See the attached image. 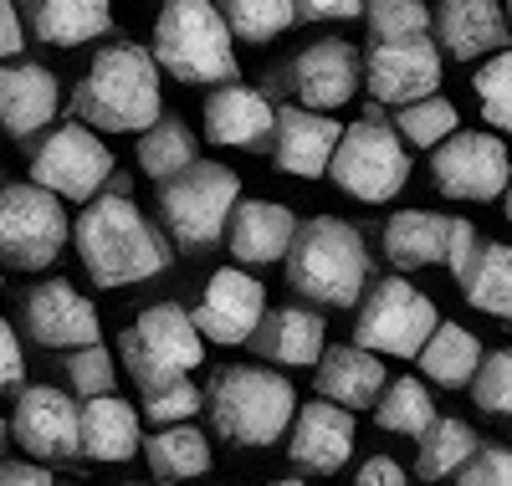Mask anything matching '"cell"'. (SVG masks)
Returning <instances> with one entry per match:
<instances>
[{
	"label": "cell",
	"instance_id": "obj_1",
	"mask_svg": "<svg viewBox=\"0 0 512 486\" xmlns=\"http://www.w3.org/2000/svg\"><path fill=\"white\" fill-rule=\"evenodd\" d=\"M77 123L93 134H149L164 118V87H159V62L139 41H108L93 57L88 77L77 82Z\"/></svg>",
	"mask_w": 512,
	"mask_h": 486
},
{
	"label": "cell",
	"instance_id": "obj_2",
	"mask_svg": "<svg viewBox=\"0 0 512 486\" xmlns=\"http://www.w3.org/2000/svg\"><path fill=\"white\" fill-rule=\"evenodd\" d=\"M72 246L98 287H134L169 267V241L123 195H103L82 205L72 226Z\"/></svg>",
	"mask_w": 512,
	"mask_h": 486
},
{
	"label": "cell",
	"instance_id": "obj_3",
	"mask_svg": "<svg viewBox=\"0 0 512 486\" xmlns=\"http://www.w3.org/2000/svg\"><path fill=\"white\" fill-rule=\"evenodd\" d=\"M205 410L226 440L236 446H272L297 420V389L287 374L262 364H226L205 389Z\"/></svg>",
	"mask_w": 512,
	"mask_h": 486
},
{
	"label": "cell",
	"instance_id": "obj_4",
	"mask_svg": "<svg viewBox=\"0 0 512 486\" xmlns=\"http://www.w3.org/2000/svg\"><path fill=\"white\" fill-rule=\"evenodd\" d=\"M287 282L318 307H354L369 282V251L359 226L338 215H313L297 226L287 251Z\"/></svg>",
	"mask_w": 512,
	"mask_h": 486
},
{
	"label": "cell",
	"instance_id": "obj_5",
	"mask_svg": "<svg viewBox=\"0 0 512 486\" xmlns=\"http://www.w3.org/2000/svg\"><path fill=\"white\" fill-rule=\"evenodd\" d=\"M154 62L180 82H236V31L216 0H164L154 21Z\"/></svg>",
	"mask_w": 512,
	"mask_h": 486
},
{
	"label": "cell",
	"instance_id": "obj_6",
	"mask_svg": "<svg viewBox=\"0 0 512 486\" xmlns=\"http://www.w3.org/2000/svg\"><path fill=\"white\" fill-rule=\"evenodd\" d=\"M236 205H241V174L231 164H216V159H200L180 180L159 185V215L185 251L216 246L231 226Z\"/></svg>",
	"mask_w": 512,
	"mask_h": 486
},
{
	"label": "cell",
	"instance_id": "obj_7",
	"mask_svg": "<svg viewBox=\"0 0 512 486\" xmlns=\"http://www.w3.org/2000/svg\"><path fill=\"white\" fill-rule=\"evenodd\" d=\"M123 364L139 379V389L190 379V369L205 364V333L195 328V313H185L180 302L144 307L134 328L123 333Z\"/></svg>",
	"mask_w": 512,
	"mask_h": 486
},
{
	"label": "cell",
	"instance_id": "obj_8",
	"mask_svg": "<svg viewBox=\"0 0 512 486\" xmlns=\"http://www.w3.org/2000/svg\"><path fill=\"white\" fill-rule=\"evenodd\" d=\"M328 180L344 195L364 200V205L395 200L410 180V149L400 139V128H390L379 118V108H369V118L344 128V144H338V154H333Z\"/></svg>",
	"mask_w": 512,
	"mask_h": 486
},
{
	"label": "cell",
	"instance_id": "obj_9",
	"mask_svg": "<svg viewBox=\"0 0 512 486\" xmlns=\"http://www.w3.org/2000/svg\"><path fill=\"white\" fill-rule=\"evenodd\" d=\"M436 328H441V313L431 297L405 277H384L369 287L359 307L354 343L379 353V359H420V348L431 343Z\"/></svg>",
	"mask_w": 512,
	"mask_h": 486
},
{
	"label": "cell",
	"instance_id": "obj_10",
	"mask_svg": "<svg viewBox=\"0 0 512 486\" xmlns=\"http://www.w3.org/2000/svg\"><path fill=\"white\" fill-rule=\"evenodd\" d=\"M72 220L62 200L41 185H6L0 190V267L41 272L62 256Z\"/></svg>",
	"mask_w": 512,
	"mask_h": 486
},
{
	"label": "cell",
	"instance_id": "obj_11",
	"mask_svg": "<svg viewBox=\"0 0 512 486\" xmlns=\"http://www.w3.org/2000/svg\"><path fill=\"white\" fill-rule=\"evenodd\" d=\"M108 174H113V154L88 123L52 128L31 154V185L52 190L57 200H98Z\"/></svg>",
	"mask_w": 512,
	"mask_h": 486
},
{
	"label": "cell",
	"instance_id": "obj_12",
	"mask_svg": "<svg viewBox=\"0 0 512 486\" xmlns=\"http://www.w3.org/2000/svg\"><path fill=\"white\" fill-rule=\"evenodd\" d=\"M431 180L446 200H502L512 185V159L497 134H456L431 154Z\"/></svg>",
	"mask_w": 512,
	"mask_h": 486
},
{
	"label": "cell",
	"instance_id": "obj_13",
	"mask_svg": "<svg viewBox=\"0 0 512 486\" xmlns=\"http://www.w3.org/2000/svg\"><path fill=\"white\" fill-rule=\"evenodd\" d=\"M364 82L374 103H425L436 98L441 87V47L431 36H410V41H374L369 57H364Z\"/></svg>",
	"mask_w": 512,
	"mask_h": 486
},
{
	"label": "cell",
	"instance_id": "obj_14",
	"mask_svg": "<svg viewBox=\"0 0 512 486\" xmlns=\"http://www.w3.org/2000/svg\"><path fill=\"white\" fill-rule=\"evenodd\" d=\"M272 313L267 307V287L256 282L251 272L241 267H221L216 277L205 282L200 302H195V328L205 333V343H251L256 328H262V318Z\"/></svg>",
	"mask_w": 512,
	"mask_h": 486
},
{
	"label": "cell",
	"instance_id": "obj_15",
	"mask_svg": "<svg viewBox=\"0 0 512 486\" xmlns=\"http://www.w3.org/2000/svg\"><path fill=\"white\" fill-rule=\"evenodd\" d=\"M287 82L297 93V108H313V113H328V108H344L359 82H364V57L354 41L344 36H323L313 47H303L287 67Z\"/></svg>",
	"mask_w": 512,
	"mask_h": 486
},
{
	"label": "cell",
	"instance_id": "obj_16",
	"mask_svg": "<svg viewBox=\"0 0 512 486\" xmlns=\"http://www.w3.org/2000/svg\"><path fill=\"white\" fill-rule=\"evenodd\" d=\"M11 435L36 461H67L82 451V410L72 405V394H62L52 384H31L16 394Z\"/></svg>",
	"mask_w": 512,
	"mask_h": 486
},
{
	"label": "cell",
	"instance_id": "obj_17",
	"mask_svg": "<svg viewBox=\"0 0 512 486\" xmlns=\"http://www.w3.org/2000/svg\"><path fill=\"white\" fill-rule=\"evenodd\" d=\"M26 333L41 348H93L103 343V323H98V307L82 297L72 282H36L26 297Z\"/></svg>",
	"mask_w": 512,
	"mask_h": 486
},
{
	"label": "cell",
	"instance_id": "obj_18",
	"mask_svg": "<svg viewBox=\"0 0 512 486\" xmlns=\"http://www.w3.org/2000/svg\"><path fill=\"white\" fill-rule=\"evenodd\" d=\"M287 456H292V466H303L313 476L344 471L354 456V410L333 405V400L297 405V420L287 430Z\"/></svg>",
	"mask_w": 512,
	"mask_h": 486
},
{
	"label": "cell",
	"instance_id": "obj_19",
	"mask_svg": "<svg viewBox=\"0 0 512 486\" xmlns=\"http://www.w3.org/2000/svg\"><path fill=\"white\" fill-rule=\"evenodd\" d=\"M277 134V108L267 93H256L246 82H226L205 98V139L221 149H262Z\"/></svg>",
	"mask_w": 512,
	"mask_h": 486
},
{
	"label": "cell",
	"instance_id": "obj_20",
	"mask_svg": "<svg viewBox=\"0 0 512 486\" xmlns=\"http://www.w3.org/2000/svg\"><path fill=\"white\" fill-rule=\"evenodd\" d=\"M344 144V128L313 108H282L277 113V134H272V159L282 174L297 180H318L333 169V154Z\"/></svg>",
	"mask_w": 512,
	"mask_h": 486
},
{
	"label": "cell",
	"instance_id": "obj_21",
	"mask_svg": "<svg viewBox=\"0 0 512 486\" xmlns=\"http://www.w3.org/2000/svg\"><path fill=\"white\" fill-rule=\"evenodd\" d=\"M436 36L441 52L456 62H477L507 52L512 21L502 11V0H441L436 6Z\"/></svg>",
	"mask_w": 512,
	"mask_h": 486
},
{
	"label": "cell",
	"instance_id": "obj_22",
	"mask_svg": "<svg viewBox=\"0 0 512 486\" xmlns=\"http://www.w3.org/2000/svg\"><path fill=\"white\" fill-rule=\"evenodd\" d=\"M62 103V87L52 67L41 62H0V128L16 139H31L47 128V118Z\"/></svg>",
	"mask_w": 512,
	"mask_h": 486
},
{
	"label": "cell",
	"instance_id": "obj_23",
	"mask_svg": "<svg viewBox=\"0 0 512 486\" xmlns=\"http://www.w3.org/2000/svg\"><path fill=\"white\" fill-rule=\"evenodd\" d=\"M297 241V215L277 200H241L231 226H226V246L246 267H267V261H287Z\"/></svg>",
	"mask_w": 512,
	"mask_h": 486
},
{
	"label": "cell",
	"instance_id": "obj_24",
	"mask_svg": "<svg viewBox=\"0 0 512 486\" xmlns=\"http://www.w3.org/2000/svg\"><path fill=\"white\" fill-rule=\"evenodd\" d=\"M251 348L262 364L308 369V364H323V353H328V323L308 313V307H272L262 328H256Z\"/></svg>",
	"mask_w": 512,
	"mask_h": 486
},
{
	"label": "cell",
	"instance_id": "obj_25",
	"mask_svg": "<svg viewBox=\"0 0 512 486\" xmlns=\"http://www.w3.org/2000/svg\"><path fill=\"white\" fill-rule=\"evenodd\" d=\"M390 389V374H384V359L359 343H338L323 353L318 364V394L344 410H369L379 405V394Z\"/></svg>",
	"mask_w": 512,
	"mask_h": 486
},
{
	"label": "cell",
	"instance_id": "obj_26",
	"mask_svg": "<svg viewBox=\"0 0 512 486\" xmlns=\"http://www.w3.org/2000/svg\"><path fill=\"white\" fill-rule=\"evenodd\" d=\"M451 231H456V215H436V210H395L384 220V256L395 261L400 272L415 267H436L451 251Z\"/></svg>",
	"mask_w": 512,
	"mask_h": 486
},
{
	"label": "cell",
	"instance_id": "obj_27",
	"mask_svg": "<svg viewBox=\"0 0 512 486\" xmlns=\"http://www.w3.org/2000/svg\"><path fill=\"white\" fill-rule=\"evenodd\" d=\"M144 451V435H139V410L118 400V394H103V400L82 405V456L98 461V466H118V461H134Z\"/></svg>",
	"mask_w": 512,
	"mask_h": 486
},
{
	"label": "cell",
	"instance_id": "obj_28",
	"mask_svg": "<svg viewBox=\"0 0 512 486\" xmlns=\"http://www.w3.org/2000/svg\"><path fill=\"white\" fill-rule=\"evenodd\" d=\"M113 6L108 0H31V31L47 47H82L93 36H108Z\"/></svg>",
	"mask_w": 512,
	"mask_h": 486
},
{
	"label": "cell",
	"instance_id": "obj_29",
	"mask_svg": "<svg viewBox=\"0 0 512 486\" xmlns=\"http://www.w3.org/2000/svg\"><path fill=\"white\" fill-rule=\"evenodd\" d=\"M461 292L477 313H492V318H507L512 323V246L507 241H482L472 267L461 277Z\"/></svg>",
	"mask_w": 512,
	"mask_h": 486
},
{
	"label": "cell",
	"instance_id": "obj_30",
	"mask_svg": "<svg viewBox=\"0 0 512 486\" xmlns=\"http://www.w3.org/2000/svg\"><path fill=\"white\" fill-rule=\"evenodd\" d=\"M482 359H487V353H482L477 333L461 328V323H441V328L431 333V343L420 348V369L431 374V384H441V389L472 384L477 369H482Z\"/></svg>",
	"mask_w": 512,
	"mask_h": 486
},
{
	"label": "cell",
	"instance_id": "obj_31",
	"mask_svg": "<svg viewBox=\"0 0 512 486\" xmlns=\"http://www.w3.org/2000/svg\"><path fill=\"white\" fill-rule=\"evenodd\" d=\"M190 164H200V144L185 128V118L164 113L149 134H139V169L149 174V180L169 185V180H180Z\"/></svg>",
	"mask_w": 512,
	"mask_h": 486
},
{
	"label": "cell",
	"instance_id": "obj_32",
	"mask_svg": "<svg viewBox=\"0 0 512 486\" xmlns=\"http://www.w3.org/2000/svg\"><path fill=\"white\" fill-rule=\"evenodd\" d=\"M144 461L159 481H190L210 471V440L195 425H164L144 440Z\"/></svg>",
	"mask_w": 512,
	"mask_h": 486
},
{
	"label": "cell",
	"instance_id": "obj_33",
	"mask_svg": "<svg viewBox=\"0 0 512 486\" xmlns=\"http://www.w3.org/2000/svg\"><path fill=\"white\" fill-rule=\"evenodd\" d=\"M482 451V440L472 435L466 420H436L431 430L420 435V451H415V476L420 481H446L461 476V466Z\"/></svg>",
	"mask_w": 512,
	"mask_h": 486
},
{
	"label": "cell",
	"instance_id": "obj_34",
	"mask_svg": "<svg viewBox=\"0 0 512 486\" xmlns=\"http://www.w3.org/2000/svg\"><path fill=\"white\" fill-rule=\"evenodd\" d=\"M441 415L431 405V389H425L420 379H395L390 389L379 394V405H374V425L379 430H390V435H425Z\"/></svg>",
	"mask_w": 512,
	"mask_h": 486
},
{
	"label": "cell",
	"instance_id": "obj_35",
	"mask_svg": "<svg viewBox=\"0 0 512 486\" xmlns=\"http://www.w3.org/2000/svg\"><path fill=\"white\" fill-rule=\"evenodd\" d=\"M395 128H400V139H405V144L431 149V154H436L446 139H456V134H461V118H456V103L436 93V98H425V103L400 108Z\"/></svg>",
	"mask_w": 512,
	"mask_h": 486
},
{
	"label": "cell",
	"instance_id": "obj_36",
	"mask_svg": "<svg viewBox=\"0 0 512 486\" xmlns=\"http://www.w3.org/2000/svg\"><path fill=\"white\" fill-rule=\"evenodd\" d=\"M221 11L241 41H272L297 26V0H221Z\"/></svg>",
	"mask_w": 512,
	"mask_h": 486
},
{
	"label": "cell",
	"instance_id": "obj_37",
	"mask_svg": "<svg viewBox=\"0 0 512 486\" xmlns=\"http://www.w3.org/2000/svg\"><path fill=\"white\" fill-rule=\"evenodd\" d=\"M477 87V103H482V118L497 128V134H512V47L487 57L472 77Z\"/></svg>",
	"mask_w": 512,
	"mask_h": 486
},
{
	"label": "cell",
	"instance_id": "obj_38",
	"mask_svg": "<svg viewBox=\"0 0 512 486\" xmlns=\"http://www.w3.org/2000/svg\"><path fill=\"white\" fill-rule=\"evenodd\" d=\"M364 16L374 41H410L431 31V6L425 0H369Z\"/></svg>",
	"mask_w": 512,
	"mask_h": 486
},
{
	"label": "cell",
	"instance_id": "obj_39",
	"mask_svg": "<svg viewBox=\"0 0 512 486\" xmlns=\"http://www.w3.org/2000/svg\"><path fill=\"white\" fill-rule=\"evenodd\" d=\"M113 379H118V369H113V353L103 343L67 353V384L82 394V400H103V394H113Z\"/></svg>",
	"mask_w": 512,
	"mask_h": 486
},
{
	"label": "cell",
	"instance_id": "obj_40",
	"mask_svg": "<svg viewBox=\"0 0 512 486\" xmlns=\"http://www.w3.org/2000/svg\"><path fill=\"white\" fill-rule=\"evenodd\" d=\"M205 410V394L190 384V379H175V384H159V389H144V420H154L159 430L164 425H190V415Z\"/></svg>",
	"mask_w": 512,
	"mask_h": 486
},
{
	"label": "cell",
	"instance_id": "obj_41",
	"mask_svg": "<svg viewBox=\"0 0 512 486\" xmlns=\"http://www.w3.org/2000/svg\"><path fill=\"white\" fill-rule=\"evenodd\" d=\"M472 394L487 415H512V348L487 353L477 379H472Z\"/></svg>",
	"mask_w": 512,
	"mask_h": 486
},
{
	"label": "cell",
	"instance_id": "obj_42",
	"mask_svg": "<svg viewBox=\"0 0 512 486\" xmlns=\"http://www.w3.org/2000/svg\"><path fill=\"white\" fill-rule=\"evenodd\" d=\"M456 486H512V446H482L461 466Z\"/></svg>",
	"mask_w": 512,
	"mask_h": 486
},
{
	"label": "cell",
	"instance_id": "obj_43",
	"mask_svg": "<svg viewBox=\"0 0 512 486\" xmlns=\"http://www.w3.org/2000/svg\"><path fill=\"white\" fill-rule=\"evenodd\" d=\"M21 374H26L21 338H16L11 323H0V394H6V389H21Z\"/></svg>",
	"mask_w": 512,
	"mask_h": 486
},
{
	"label": "cell",
	"instance_id": "obj_44",
	"mask_svg": "<svg viewBox=\"0 0 512 486\" xmlns=\"http://www.w3.org/2000/svg\"><path fill=\"white\" fill-rule=\"evenodd\" d=\"M364 0H297V21H354Z\"/></svg>",
	"mask_w": 512,
	"mask_h": 486
},
{
	"label": "cell",
	"instance_id": "obj_45",
	"mask_svg": "<svg viewBox=\"0 0 512 486\" xmlns=\"http://www.w3.org/2000/svg\"><path fill=\"white\" fill-rule=\"evenodd\" d=\"M354 486H405V466L390 456H369L354 476Z\"/></svg>",
	"mask_w": 512,
	"mask_h": 486
},
{
	"label": "cell",
	"instance_id": "obj_46",
	"mask_svg": "<svg viewBox=\"0 0 512 486\" xmlns=\"http://www.w3.org/2000/svg\"><path fill=\"white\" fill-rule=\"evenodd\" d=\"M21 16H16V0H0V62L21 57Z\"/></svg>",
	"mask_w": 512,
	"mask_h": 486
},
{
	"label": "cell",
	"instance_id": "obj_47",
	"mask_svg": "<svg viewBox=\"0 0 512 486\" xmlns=\"http://www.w3.org/2000/svg\"><path fill=\"white\" fill-rule=\"evenodd\" d=\"M0 486H57L47 466H31V461H6L0 466Z\"/></svg>",
	"mask_w": 512,
	"mask_h": 486
},
{
	"label": "cell",
	"instance_id": "obj_48",
	"mask_svg": "<svg viewBox=\"0 0 512 486\" xmlns=\"http://www.w3.org/2000/svg\"><path fill=\"white\" fill-rule=\"evenodd\" d=\"M6 446H11V420H0V466H6Z\"/></svg>",
	"mask_w": 512,
	"mask_h": 486
},
{
	"label": "cell",
	"instance_id": "obj_49",
	"mask_svg": "<svg viewBox=\"0 0 512 486\" xmlns=\"http://www.w3.org/2000/svg\"><path fill=\"white\" fill-rule=\"evenodd\" d=\"M502 210H507V220H512V185H507V195H502Z\"/></svg>",
	"mask_w": 512,
	"mask_h": 486
},
{
	"label": "cell",
	"instance_id": "obj_50",
	"mask_svg": "<svg viewBox=\"0 0 512 486\" xmlns=\"http://www.w3.org/2000/svg\"><path fill=\"white\" fill-rule=\"evenodd\" d=\"M267 486H303V481H267Z\"/></svg>",
	"mask_w": 512,
	"mask_h": 486
},
{
	"label": "cell",
	"instance_id": "obj_51",
	"mask_svg": "<svg viewBox=\"0 0 512 486\" xmlns=\"http://www.w3.org/2000/svg\"><path fill=\"white\" fill-rule=\"evenodd\" d=\"M502 11H507V21H512V0H502Z\"/></svg>",
	"mask_w": 512,
	"mask_h": 486
},
{
	"label": "cell",
	"instance_id": "obj_52",
	"mask_svg": "<svg viewBox=\"0 0 512 486\" xmlns=\"http://www.w3.org/2000/svg\"><path fill=\"white\" fill-rule=\"evenodd\" d=\"M123 486H144V481H123Z\"/></svg>",
	"mask_w": 512,
	"mask_h": 486
},
{
	"label": "cell",
	"instance_id": "obj_53",
	"mask_svg": "<svg viewBox=\"0 0 512 486\" xmlns=\"http://www.w3.org/2000/svg\"><path fill=\"white\" fill-rule=\"evenodd\" d=\"M0 297H6V287H0Z\"/></svg>",
	"mask_w": 512,
	"mask_h": 486
}]
</instances>
